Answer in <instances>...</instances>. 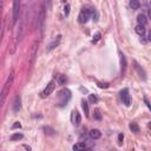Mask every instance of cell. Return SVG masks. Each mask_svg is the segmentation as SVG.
Returning a JSON list of instances; mask_svg holds the SVG:
<instances>
[{
	"label": "cell",
	"mask_w": 151,
	"mask_h": 151,
	"mask_svg": "<svg viewBox=\"0 0 151 151\" xmlns=\"http://www.w3.org/2000/svg\"><path fill=\"white\" fill-rule=\"evenodd\" d=\"M13 80H14V71L12 70L11 73H10V76L7 77L6 83L4 84V87H3V90H1V92H0V106L4 105L6 98H7L8 93H10V88H11V86H12V84H13Z\"/></svg>",
	"instance_id": "1"
},
{
	"label": "cell",
	"mask_w": 151,
	"mask_h": 151,
	"mask_svg": "<svg viewBox=\"0 0 151 151\" xmlns=\"http://www.w3.org/2000/svg\"><path fill=\"white\" fill-rule=\"evenodd\" d=\"M58 99H59V103H58L59 106L64 107L69 103V100L71 99V91L69 88H63L58 95Z\"/></svg>",
	"instance_id": "2"
},
{
	"label": "cell",
	"mask_w": 151,
	"mask_h": 151,
	"mask_svg": "<svg viewBox=\"0 0 151 151\" xmlns=\"http://www.w3.org/2000/svg\"><path fill=\"white\" fill-rule=\"evenodd\" d=\"M20 14V0H13V10H12V24L15 25Z\"/></svg>",
	"instance_id": "3"
},
{
	"label": "cell",
	"mask_w": 151,
	"mask_h": 151,
	"mask_svg": "<svg viewBox=\"0 0 151 151\" xmlns=\"http://www.w3.org/2000/svg\"><path fill=\"white\" fill-rule=\"evenodd\" d=\"M54 87H55V81H54V80H51V81L47 84V86H46V87L43 90V91H41L40 97H41V98H46V97H48V96L53 92Z\"/></svg>",
	"instance_id": "4"
},
{
	"label": "cell",
	"mask_w": 151,
	"mask_h": 151,
	"mask_svg": "<svg viewBox=\"0 0 151 151\" xmlns=\"http://www.w3.org/2000/svg\"><path fill=\"white\" fill-rule=\"evenodd\" d=\"M90 17H91V11L87 10V8H83L78 15V21L80 24H85L87 22V20L90 19Z\"/></svg>",
	"instance_id": "5"
},
{
	"label": "cell",
	"mask_w": 151,
	"mask_h": 151,
	"mask_svg": "<svg viewBox=\"0 0 151 151\" xmlns=\"http://www.w3.org/2000/svg\"><path fill=\"white\" fill-rule=\"evenodd\" d=\"M44 26H45V8L41 7L40 12H39V15H38V28H39L41 34L44 32Z\"/></svg>",
	"instance_id": "6"
},
{
	"label": "cell",
	"mask_w": 151,
	"mask_h": 151,
	"mask_svg": "<svg viewBox=\"0 0 151 151\" xmlns=\"http://www.w3.org/2000/svg\"><path fill=\"white\" fill-rule=\"evenodd\" d=\"M120 98H122L123 104H125L126 106H130V104H131V97L129 95V90L128 88H124L123 91L120 92Z\"/></svg>",
	"instance_id": "7"
},
{
	"label": "cell",
	"mask_w": 151,
	"mask_h": 151,
	"mask_svg": "<svg viewBox=\"0 0 151 151\" xmlns=\"http://www.w3.org/2000/svg\"><path fill=\"white\" fill-rule=\"evenodd\" d=\"M38 45H39V43H38V41H34V43H33V45H32V50H31V60H29V63H31V65H33L34 60H36V58H37Z\"/></svg>",
	"instance_id": "8"
},
{
	"label": "cell",
	"mask_w": 151,
	"mask_h": 151,
	"mask_svg": "<svg viewBox=\"0 0 151 151\" xmlns=\"http://www.w3.org/2000/svg\"><path fill=\"white\" fill-rule=\"evenodd\" d=\"M20 109H21V97L19 95H17L14 98V103H13V112L17 113L20 111Z\"/></svg>",
	"instance_id": "9"
},
{
	"label": "cell",
	"mask_w": 151,
	"mask_h": 151,
	"mask_svg": "<svg viewBox=\"0 0 151 151\" xmlns=\"http://www.w3.org/2000/svg\"><path fill=\"white\" fill-rule=\"evenodd\" d=\"M88 133H90V137H91L92 139H99L100 136H102V133H100V131L98 129H92Z\"/></svg>",
	"instance_id": "10"
},
{
	"label": "cell",
	"mask_w": 151,
	"mask_h": 151,
	"mask_svg": "<svg viewBox=\"0 0 151 151\" xmlns=\"http://www.w3.org/2000/svg\"><path fill=\"white\" fill-rule=\"evenodd\" d=\"M59 43H60V36H58V38L57 39H54L48 46H47V51H51V50H53L54 47H57L58 45H59Z\"/></svg>",
	"instance_id": "11"
},
{
	"label": "cell",
	"mask_w": 151,
	"mask_h": 151,
	"mask_svg": "<svg viewBox=\"0 0 151 151\" xmlns=\"http://www.w3.org/2000/svg\"><path fill=\"white\" fill-rule=\"evenodd\" d=\"M137 22H138V25L145 26L146 22H147V19H146V17H145L144 14H139V15L137 17Z\"/></svg>",
	"instance_id": "12"
},
{
	"label": "cell",
	"mask_w": 151,
	"mask_h": 151,
	"mask_svg": "<svg viewBox=\"0 0 151 151\" xmlns=\"http://www.w3.org/2000/svg\"><path fill=\"white\" fill-rule=\"evenodd\" d=\"M74 151H79V150H86L87 149V145L85 144V143H77V144H74L73 145V147H72Z\"/></svg>",
	"instance_id": "13"
},
{
	"label": "cell",
	"mask_w": 151,
	"mask_h": 151,
	"mask_svg": "<svg viewBox=\"0 0 151 151\" xmlns=\"http://www.w3.org/2000/svg\"><path fill=\"white\" fill-rule=\"evenodd\" d=\"M135 31H136V33H137V34H139L140 37L145 34V28H144V26H143V25H137V26H136V28H135Z\"/></svg>",
	"instance_id": "14"
},
{
	"label": "cell",
	"mask_w": 151,
	"mask_h": 151,
	"mask_svg": "<svg viewBox=\"0 0 151 151\" xmlns=\"http://www.w3.org/2000/svg\"><path fill=\"white\" fill-rule=\"evenodd\" d=\"M73 113H74V124L76 125H79L80 124V122H81V116H80V113L78 112V111H73Z\"/></svg>",
	"instance_id": "15"
},
{
	"label": "cell",
	"mask_w": 151,
	"mask_h": 151,
	"mask_svg": "<svg viewBox=\"0 0 151 151\" xmlns=\"http://www.w3.org/2000/svg\"><path fill=\"white\" fill-rule=\"evenodd\" d=\"M139 6H140V4H139L138 0H131V1H130V7L132 10H138Z\"/></svg>",
	"instance_id": "16"
},
{
	"label": "cell",
	"mask_w": 151,
	"mask_h": 151,
	"mask_svg": "<svg viewBox=\"0 0 151 151\" xmlns=\"http://www.w3.org/2000/svg\"><path fill=\"white\" fill-rule=\"evenodd\" d=\"M81 106H83V110H84L85 114L88 116V114H90V110H88V104H87V102H86V100H81Z\"/></svg>",
	"instance_id": "17"
},
{
	"label": "cell",
	"mask_w": 151,
	"mask_h": 151,
	"mask_svg": "<svg viewBox=\"0 0 151 151\" xmlns=\"http://www.w3.org/2000/svg\"><path fill=\"white\" fill-rule=\"evenodd\" d=\"M43 130L45 131V133H46V135L54 136V132H55V131H54L52 128H50V126H44V128H43Z\"/></svg>",
	"instance_id": "18"
},
{
	"label": "cell",
	"mask_w": 151,
	"mask_h": 151,
	"mask_svg": "<svg viewBox=\"0 0 151 151\" xmlns=\"http://www.w3.org/2000/svg\"><path fill=\"white\" fill-rule=\"evenodd\" d=\"M130 130H131L132 132H135V133H138V132H139V126H138L136 123H131V124H130Z\"/></svg>",
	"instance_id": "19"
},
{
	"label": "cell",
	"mask_w": 151,
	"mask_h": 151,
	"mask_svg": "<svg viewBox=\"0 0 151 151\" xmlns=\"http://www.w3.org/2000/svg\"><path fill=\"white\" fill-rule=\"evenodd\" d=\"M24 136H22V133H19V132H17V133H13L12 136H11V140H19V139H21Z\"/></svg>",
	"instance_id": "20"
},
{
	"label": "cell",
	"mask_w": 151,
	"mask_h": 151,
	"mask_svg": "<svg viewBox=\"0 0 151 151\" xmlns=\"http://www.w3.org/2000/svg\"><path fill=\"white\" fill-rule=\"evenodd\" d=\"M93 118L96 119V120H100L102 119V114H100V111L97 109L96 111H95V114H93Z\"/></svg>",
	"instance_id": "21"
},
{
	"label": "cell",
	"mask_w": 151,
	"mask_h": 151,
	"mask_svg": "<svg viewBox=\"0 0 151 151\" xmlns=\"http://www.w3.org/2000/svg\"><path fill=\"white\" fill-rule=\"evenodd\" d=\"M58 83H59L60 85H64V84L66 83V77H65V76H60L59 79H58Z\"/></svg>",
	"instance_id": "22"
},
{
	"label": "cell",
	"mask_w": 151,
	"mask_h": 151,
	"mask_svg": "<svg viewBox=\"0 0 151 151\" xmlns=\"http://www.w3.org/2000/svg\"><path fill=\"white\" fill-rule=\"evenodd\" d=\"M88 100H90V103H92V104H95V103H97V97L95 96V95H90V97H88Z\"/></svg>",
	"instance_id": "23"
},
{
	"label": "cell",
	"mask_w": 151,
	"mask_h": 151,
	"mask_svg": "<svg viewBox=\"0 0 151 151\" xmlns=\"http://www.w3.org/2000/svg\"><path fill=\"white\" fill-rule=\"evenodd\" d=\"M99 38H100V33H96V36H93V40H92V43H97V41L99 40Z\"/></svg>",
	"instance_id": "24"
},
{
	"label": "cell",
	"mask_w": 151,
	"mask_h": 151,
	"mask_svg": "<svg viewBox=\"0 0 151 151\" xmlns=\"http://www.w3.org/2000/svg\"><path fill=\"white\" fill-rule=\"evenodd\" d=\"M46 7H47L48 11L51 10V7H52V0H46Z\"/></svg>",
	"instance_id": "25"
},
{
	"label": "cell",
	"mask_w": 151,
	"mask_h": 151,
	"mask_svg": "<svg viewBox=\"0 0 151 151\" xmlns=\"http://www.w3.org/2000/svg\"><path fill=\"white\" fill-rule=\"evenodd\" d=\"M64 13H65V15H69V13H70V5H66L64 7Z\"/></svg>",
	"instance_id": "26"
},
{
	"label": "cell",
	"mask_w": 151,
	"mask_h": 151,
	"mask_svg": "<svg viewBox=\"0 0 151 151\" xmlns=\"http://www.w3.org/2000/svg\"><path fill=\"white\" fill-rule=\"evenodd\" d=\"M123 139H124V136H123L122 133H120V135L118 136V140H119V144H122V143H123Z\"/></svg>",
	"instance_id": "27"
},
{
	"label": "cell",
	"mask_w": 151,
	"mask_h": 151,
	"mask_svg": "<svg viewBox=\"0 0 151 151\" xmlns=\"http://www.w3.org/2000/svg\"><path fill=\"white\" fill-rule=\"evenodd\" d=\"M18 128H21V124L19 122H15V124L12 126V129H18Z\"/></svg>",
	"instance_id": "28"
},
{
	"label": "cell",
	"mask_w": 151,
	"mask_h": 151,
	"mask_svg": "<svg viewBox=\"0 0 151 151\" xmlns=\"http://www.w3.org/2000/svg\"><path fill=\"white\" fill-rule=\"evenodd\" d=\"M62 1H63V3H66V0H62Z\"/></svg>",
	"instance_id": "29"
}]
</instances>
